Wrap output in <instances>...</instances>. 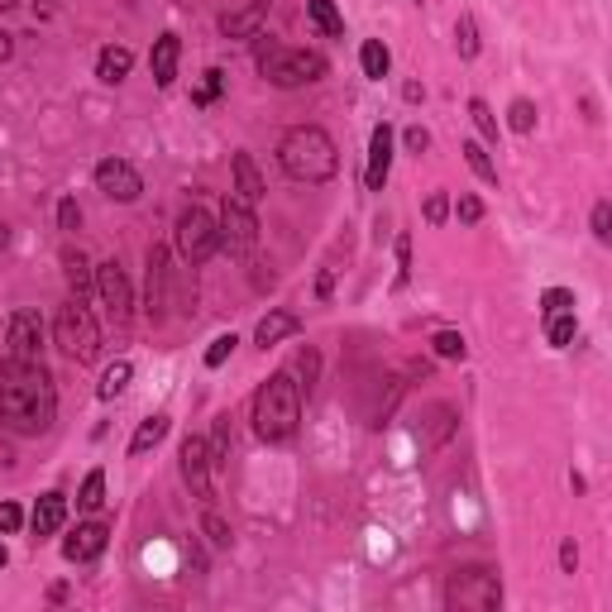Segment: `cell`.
Masks as SVG:
<instances>
[{"mask_svg": "<svg viewBox=\"0 0 612 612\" xmlns=\"http://www.w3.org/2000/svg\"><path fill=\"white\" fill-rule=\"evenodd\" d=\"M225 450H230V416H220L216 421V440H211V459H225Z\"/></svg>", "mask_w": 612, "mask_h": 612, "instance_id": "cell-40", "label": "cell"}, {"mask_svg": "<svg viewBox=\"0 0 612 612\" xmlns=\"http://www.w3.org/2000/svg\"><path fill=\"white\" fill-rule=\"evenodd\" d=\"M201 531H206V541H211L216 550H230V541H235L230 522H225V517H220L211 503H206V512H201Z\"/></svg>", "mask_w": 612, "mask_h": 612, "instance_id": "cell-28", "label": "cell"}, {"mask_svg": "<svg viewBox=\"0 0 612 612\" xmlns=\"http://www.w3.org/2000/svg\"><path fill=\"white\" fill-rule=\"evenodd\" d=\"M235 345H240L235 335H216V340H211V350H206V369H220V364L235 354Z\"/></svg>", "mask_w": 612, "mask_h": 612, "instance_id": "cell-34", "label": "cell"}, {"mask_svg": "<svg viewBox=\"0 0 612 612\" xmlns=\"http://www.w3.org/2000/svg\"><path fill=\"white\" fill-rule=\"evenodd\" d=\"M53 416H58V393H53L44 359L24 364V359L0 354V421L15 436H44Z\"/></svg>", "mask_w": 612, "mask_h": 612, "instance_id": "cell-1", "label": "cell"}, {"mask_svg": "<svg viewBox=\"0 0 612 612\" xmlns=\"http://www.w3.org/2000/svg\"><path fill=\"white\" fill-rule=\"evenodd\" d=\"M302 421V388L292 383V373H273L254 393V431L259 440H287Z\"/></svg>", "mask_w": 612, "mask_h": 612, "instance_id": "cell-3", "label": "cell"}, {"mask_svg": "<svg viewBox=\"0 0 612 612\" xmlns=\"http://www.w3.org/2000/svg\"><path fill=\"white\" fill-rule=\"evenodd\" d=\"M220 244H230L235 254H249L259 244V220H254V206H244L240 197L225 201L220 211Z\"/></svg>", "mask_w": 612, "mask_h": 612, "instance_id": "cell-10", "label": "cell"}, {"mask_svg": "<svg viewBox=\"0 0 612 612\" xmlns=\"http://www.w3.org/2000/svg\"><path fill=\"white\" fill-rule=\"evenodd\" d=\"M77 507H82V512H101V507H106V474H101V469H91L87 479H82Z\"/></svg>", "mask_w": 612, "mask_h": 612, "instance_id": "cell-30", "label": "cell"}, {"mask_svg": "<svg viewBox=\"0 0 612 612\" xmlns=\"http://www.w3.org/2000/svg\"><path fill=\"white\" fill-rule=\"evenodd\" d=\"M96 187H101L110 201H125V206H130V201H139V192H144V177L134 173L125 158H101V163H96Z\"/></svg>", "mask_w": 612, "mask_h": 612, "instance_id": "cell-12", "label": "cell"}, {"mask_svg": "<svg viewBox=\"0 0 612 612\" xmlns=\"http://www.w3.org/2000/svg\"><path fill=\"white\" fill-rule=\"evenodd\" d=\"M278 163L292 182H330L340 173V149L321 125H292L278 144Z\"/></svg>", "mask_w": 612, "mask_h": 612, "instance_id": "cell-2", "label": "cell"}, {"mask_svg": "<svg viewBox=\"0 0 612 612\" xmlns=\"http://www.w3.org/2000/svg\"><path fill=\"white\" fill-rule=\"evenodd\" d=\"M397 268H402V273H397V287H407V278H412V273H407V268H412V240H407V235L397 240Z\"/></svg>", "mask_w": 612, "mask_h": 612, "instance_id": "cell-41", "label": "cell"}, {"mask_svg": "<svg viewBox=\"0 0 612 612\" xmlns=\"http://www.w3.org/2000/svg\"><path fill=\"white\" fill-rule=\"evenodd\" d=\"M24 526V512L15 503H0V536H15Z\"/></svg>", "mask_w": 612, "mask_h": 612, "instance_id": "cell-39", "label": "cell"}, {"mask_svg": "<svg viewBox=\"0 0 612 612\" xmlns=\"http://www.w3.org/2000/svg\"><path fill=\"white\" fill-rule=\"evenodd\" d=\"M34 10H39V15H48V10H53V5H48V0H34Z\"/></svg>", "mask_w": 612, "mask_h": 612, "instance_id": "cell-49", "label": "cell"}, {"mask_svg": "<svg viewBox=\"0 0 612 612\" xmlns=\"http://www.w3.org/2000/svg\"><path fill=\"white\" fill-rule=\"evenodd\" d=\"M96 292H101V302H106V311L115 316V326H125L134 316V292H130V278H125V268L110 259L96 268Z\"/></svg>", "mask_w": 612, "mask_h": 612, "instance_id": "cell-11", "label": "cell"}, {"mask_svg": "<svg viewBox=\"0 0 612 612\" xmlns=\"http://www.w3.org/2000/svg\"><path fill=\"white\" fill-rule=\"evenodd\" d=\"M287 335H297V316H292V311H268L259 321V330H254V345L268 350V345H278Z\"/></svg>", "mask_w": 612, "mask_h": 612, "instance_id": "cell-23", "label": "cell"}, {"mask_svg": "<svg viewBox=\"0 0 612 612\" xmlns=\"http://www.w3.org/2000/svg\"><path fill=\"white\" fill-rule=\"evenodd\" d=\"M168 412H153V416H144L139 421V431H134V440H130V455H149V450H158L163 445V436H168Z\"/></svg>", "mask_w": 612, "mask_h": 612, "instance_id": "cell-22", "label": "cell"}, {"mask_svg": "<svg viewBox=\"0 0 612 612\" xmlns=\"http://www.w3.org/2000/svg\"><path fill=\"white\" fill-rule=\"evenodd\" d=\"M541 311H546V316H555V311H574V292H569V287H550L546 297H541Z\"/></svg>", "mask_w": 612, "mask_h": 612, "instance_id": "cell-36", "label": "cell"}, {"mask_svg": "<svg viewBox=\"0 0 612 612\" xmlns=\"http://www.w3.org/2000/svg\"><path fill=\"white\" fill-rule=\"evenodd\" d=\"M130 378H134V369H130V359H115V364H110L106 373H101V383H96V393L106 397H120L125 393V388H130Z\"/></svg>", "mask_w": 612, "mask_h": 612, "instance_id": "cell-26", "label": "cell"}, {"mask_svg": "<svg viewBox=\"0 0 612 612\" xmlns=\"http://www.w3.org/2000/svg\"><path fill=\"white\" fill-rule=\"evenodd\" d=\"M53 340H58V350H63L72 364H91V359L101 354V326H96V316L82 306V297H72L67 306H58Z\"/></svg>", "mask_w": 612, "mask_h": 612, "instance_id": "cell-4", "label": "cell"}, {"mask_svg": "<svg viewBox=\"0 0 612 612\" xmlns=\"http://www.w3.org/2000/svg\"><path fill=\"white\" fill-rule=\"evenodd\" d=\"M455 44H459V58H479V29H474V15H459Z\"/></svg>", "mask_w": 612, "mask_h": 612, "instance_id": "cell-32", "label": "cell"}, {"mask_svg": "<svg viewBox=\"0 0 612 612\" xmlns=\"http://www.w3.org/2000/svg\"><path fill=\"white\" fill-rule=\"evenodd\" d=\"M63 522H67V498H63V493H44V498H39V507H34V541L53 536Z\"/></svg>", "mask_w": 612, "mask_h": 612, "instance_id": "cell-19", "label": "cell"}, {"mask_svg": "<svg viewBox=\"0 0 612 612\" xmlns=\"http://www.w3.org/2000/svg\"><path fill=\"white\" fill-rule=\"evenodd\" d=\"M58 225H63L67 235H72V230L82 225V206H77V201H72V197H63V201H58Z\"/></svg>", "mask_w": 612, "mask_h": 612, "instance_id": "cell-38", "label": "cell"}, {"mask_svg": "<svg viewBox=\"0 0 612 612\" xmlns=\"http://www.w3.org/2000/svg\"><path fill=\"white\" fill-rule=\"evenodd\" d=\"M5 565H10V550H5V546H0V569H5Z\"/></svg>", "mask_w": 612, "mask_h": 612, "instance_id": "cell-50", "label": "cell"}, {"mask_svg": "<svg viewBox=\"0 0 612 612\" xmlns=\"http://www.w3.org/2000/svg\"><path fill=\"white\" fill-rule=\"evenodd\" d=\"M130 67H134V53L125 44H110L101 48V58H96V77L106 82V87H115V82H125L130 77Z\"/></svg>", "mask_w": 612, "mask_h": 612, "instance_id": "cell-20", "label": "cell"}, {"mask_svg": "<svg viewBox=\"0 0 612 612\" xmlns=\"http://www.w3.org/2000/svg\"><path fill=\"white\" fill-rule=\"evenodd\" d=\"M459 220H464V225H474V220H483V201L479 197H459Z\"/></svg>", "mask_w": 612, "mask_h": 612, "instance_id": "cell-42", "label": "cell"}, {"mask_svg": "<svg viewBox=\"0 0 612 612\" xmlns=\"http://www.w3.org/2000/svg\"><path fill=\"white\" fill-rule=\"evenodd\" d=\"M507 125L517 134H531L536 130V106L531 101H512V110H507Z\"/></svg>", "mask_w": 612, "mask_h": 612, "instance_id": "cell-33", "label": "cell"}, {"mask_svg": "<svg viewBox=\"0 0 612 612\" xmlns=\"http://www.w3.org/2000/svg\"><path fill=\"white\" fill-rule=\"evenodd\" d=\"M445 603L459 612H493L503 603V579L493 569H459L445 584Z\"/></svg>", "mask_w": 612, "mask_h": 612, "instance_id": "cell-6", "label": "cell"}, {"mask_svg": "<svg viewBox=\"0 0 612 612\" xmlns=\"http://www.w3.org/2000/svg\"><path fill=\"white\" fill-rule=\"evenodd\" d=\"M306 20L316 24L326 39H345V15L335 10V0H306Z\"/></svg>", "mask_w": 612, "mask_h": 612, "instance_id": "cell-24", "label": "cell"}, {"mask_svg": "<svg viewBox=\"0 0 612 612\" xmlns=\"http://www.w3.org/2000/svg\"><path fill=\"white\" fill-rule=\"evenodd\" d=\"M464 163H469V168H474V177H479V182H488V187H498V168H493V158H488V149H483L479 139H469V144H464Z\"/></svg>", "mask_w": 612, "mask_h": 612, "instance_id": "cell-27", "label": "cell"}, {"mask_svg": "<svg viewBox=\"0 0 612 612\" xmlns=\"http://www.w3.org/2000/svg\"><path fill=\"white\" fill-rule=\"evenodd\" d=\"M412 5H421V0H412Z\"/></svg>", "mask_w": 612, "mask_h": 612, "instance_id": "cell-53", "label": "cell"}, {"mask_svg": "<svg viewBox=\"0 0 612 612\" xmlns=\"http://www.w3.org/2000/svg\"><path fill=\"white\" fill-rule=\"evenodd\" d=\"M593 240L598 244L612 240V206L608 201H598V206H593Z\"/></svg>", "mask_w": 612, "mask_h": 612, "instance_id": "cell-37", "label": "cell"}, {"mask_svg": "<svg viewBox=\"0 0 612 612\" xmlns=\"http://www.w3.org/2000/svg\"><path fill=\"white\" fill-rule=\"evenodd\" d=\"M5 240H10V230H5V220H0V244H5Z\"/></svg>", "mask_w": 612, "mask_h": 612, "instance_id": "cell-52", "label": "cell"}, {"mask_svg": "<svg viewBox=\"0 0 612 612\" xmlns=\"http://www.w3.org/2000/svg\"><path fill=\"white\" fill-rule=\"evenodd\" d=\"M15 5H20V0H0V10H15Z\"/></svg>", "mask_w": 612, "mask_h": 612, "instance_id": "cell-51", "label": "cell"}, {"mask_svg": "<svg viewBox=\"0 0 612 612\" xmlns=\"http://www.w3.org/2000/svg\"><path fill=\"white\" fill-rule=\"evenodd\" d=\"M177 459H182V483L192 488V498H197L201 507L216 503V483H211V464H216V459H211V445L201 436H187Z\"/></svg>", "mask_w": 612, "mask_h": 612, "instance_id": "cell-8", "label": "cell"}, {"mask_svg": "<svg viewBox=\"0 0 612 612\" xmlns=\"http://www.w3.org/2000/svg\"><path fill=\"white\" fill-rule=\"evenodd\" d=\"M268 10H273V0H249L244 10H230V15H220V34H225V39H259L263 20H268Z\"/></svg>", "mask_w": 612, "mask_h": 612, "instance_id": "cell-14", "label": "cell"}, {"mask_svg": "<svg viewBox=\"0 0 612 612\" xmlns=\"http://www.w3.org/2000/svg\"><path fill=\"white\" fill-rule=\"evenodd\" d=\"M63 273H67L72 297H87L91 287H96V268L87 263V254H82V249H63Z\"/></svg>", "mask_w": 612, "mask_h": 612, "instance_id": "cell-21", "label": "cell"}, {"mask_svg": "<svg viewBox=\"0 0 612 612\" xmlns=\"http://www.w3.org/2000/svg\"><path fill=\"white\" fill-rule=\"evenodd\" d=\"M316 369H321V359H316V350H306L302 354V388H306V397H311V388H316Z\"/></svg>", "mask_w": 612, "mask_h": 612, "instance_id": "cell-45", "label": "cell"}, {"mask_svg": "<svg viewBox=\"0 0 612 612\" xmlns=\"http://www.w3.org/2000/svg\"><path fill=\"white\" fill-rule=\"evenodd\" d=\"M407 149H412V153H426V149H431V134L421 130V125H412V130H407Z\"/></svg>", "mask_w": 612, "mask_h": 612, "instance_id": "cell-46", "label": "cell"}, {"mask_svg": "<svg viewBox=\"0 0 612 612\" xmlns=\"http://www.w3.org/2000/svg\"><path fill=\"white\" fill-rule=\"evenodd\" d=\"M106 536H110V531L101 522H82L63 541V560H72V565H87V560H96V555L106 550Z\"/></svg>", "mask_w": 612, "mask_h": 612, "instance_id": "cell-15", "label": "cell"}, {"mask_svg": "<svg viewBox=\"0 0 612 612\" xmlns=\"http://www.w3.org/2000/svg\"><path fill=\"white\" fill-rule=\"evenodd\" d=\"M177 58H182V44H177V34H163L149 53V67H153V82L158 87H173L177 82Z\"/></svg>", "mask_w": 612, "mask_h": 612, "instance_id": "cell-17", "label": "cell"}, {"mask_svg": "<svg viewBox=\"0 0 612 612\" xmlns=\"http://www.w3.org/2000/svg\"><path fill=\"white\" fill-rule=\"evenodd\" d=\"M220 82H225V72H216V67H211V72H206V87L197 91V106H206V101H216Z\"/></svg>", "mask_w": 612, "mask_h": 612, "instance_id": "cell-44", "label": "cell"}, {"mask_svg": "<svg viewBox=\"0 0 612 612\" xmlns=\"http://www.w3.org/2000/svg\"><path fill=\"white\" fill-rule=\"evenodd\" d=\"M163 287H168V249L163 244H153L149 249V297H144V311H149V321H163Z\"/></svg>", "mask_w": 612, "mask_h": 612, "instance_id": "cell-16", "label": "cell"}, {"mask_svg": "<svg viewBox=\"0 0 612 612\" xmlns=\"http://www.w3.org/2000/svg\"><path fill=\"white\" fill-rule=\"evenodd\" d=\"M469 115H474V125H479V134H483V139H498V120H493V110L483 106L479 96L469 101Z\"/></svg>", "mask_w": 612, "mask_h": 612, "instance_id": "cell-35", "label": "cell"}, {"mask_svg": "<svg viewBox=\"0 0 612 612\" xmlns=\"http://www.w3.org/2000/svg\"><path fill=\"white\" fill-rule=\"evenodd\" d=\"M259 72L273 82V87H306V82H321L326 77V58L321 53H306V48H278L268 44L259 53Z\"/></svg>", "mask_w": 612, "mask_h": 612, "instance_id": "cell-5", "label": "cell"}, {"mask_svg": "<svg viewBox=\"0 0 612 612\" xmlns=\"http://www.w3.org/2000/svg\"><path fill=\"white\" fill-rule=\"evenodd\" d=\"M5 354L24 359V364H39L44 359V321L34 311H15L10 330H5Z\"/></svg>", "mask_w": 612, "mask_h": 612, "instance_id": "cell-9", "label": "cell"}, {"mask_svg": "<svg viewBox=\"0 0 612 612\" xmlns=\"http://www.w3.org/2000/svg\"><path fill=\"white\" fill-rule=\"evenodd\" d=\"M560 569H565V574H574V569H579V546H574V541H565V546H560Z\"/></svg>", "mask_w": 612, "mask_h": 612, "instance_id": "cell-47", "label": "cell"}, {"mask_svg": "<svg viewBox=\"0 0 612 612\" xmlns=\"http://www.w3.org/2000/svg\"><path fill=\"white\" fill-rule=\"evenodd\" d=\"M235 197L244 206H259L263 201V177H259V163L249 153H235Z\"/></svg>", "mask_w": 612, "mask_h": 612, "instance_id": "cell-18", "label": "cell"}, {"mask_svg": "<svg viewBox=\"0 0 612 612\" xmlns=\"http://www.w3.org/2000/svg\"><path fill=\"white\" fill-rule=\"evenodd\" d=\"M10 53H15V44H10V34H5V29H0V63H5V58H10Z\"/></svg>", "mask_w": 612, "mask_h": 612, "instance_id": "cell-48", "label": "cell"}, {"mask_svg": "<svg viewBox=\"0 0 612 612\" xmlns=\"http://www.w3.org/2000/svg\"><path fill=\"white\" fill-rule=\"evenodd\" d=\"M173 244H177V254H182V263H206L211 254L220 249V225L201 206H187L182 216H177V235H173Z\"/></svg>", "mask_w": 612, "mask_h": 612, "instance_id": "cell-7", "label": "cell"}, {"mask_svg": "<svg viewBox=\"0 0 612 612\" xmlns=\"http://www.w3.org/2000/svg\"><path fill=\"white\" fill-rule=\"evenodd\" d=\"M445 216H450V197H445V192H436V197L426 201V220H431V225H440Z\"/></svg>", "mask_w": 612, "mask_h": 612, "instance_id": "cell-43", "label": "cell"}, {"mask_svg": "<svg viewBox=\"0 0 612 612\" xmlns=\"http://www.w3.org/2000/svg\"><path fill=\"white\" fill-rule=\"evenodd\" d=\"M574 335H579V326H574V311H555V316H546V340L555 345V350L574 345Z\"/></svg>", "mask_w": 612, "mask_h": 612, "instance_id": "cell-29", "label": "cell"}, {"mask_svg": "<svg viewBox=\"0 0 612 612\" xmlns=\"http://www.w3.org/2000/svg\"><path fill=\"white\" fill-rule=\"evenodd\" d=\"M388 168H393V130L378 125V130L369 134V168H364L369 192H383V187H388Z\"/></svg>", "mask_w": 612, "mask_h": 612, "instance_id": "cell-13", "label": "cell"}, {"mask_svg": "<svg viewBox=\"0 0 612 612\" xmlns=\"http://www.w3.org/2000/svg\"><path fill=\"white\" fill-rule=\"evenodd\" d=\"M359 67H364V77L383 82V77H388V67H393V53L378 44V39H369V44L359 48Z\"/></svg>", "mask_w": 612, "mask_h": 612, "instance_id": "cell-25", "label": "cell"}, {"mask_svg": "<svg viewBox=\"0 0 612 612\" xmlns=\"http://www.w3.org/2000/svg\"><path fill=\"white\" fill-rule=\"evenodd\" d=\"M431 350H436L440 359H464L469 345H464V335H459V330H436V335H431Z\"/></svg>", "mask_w": 612, "mask_h": 612, "instance_id": "cell-31", "label": "cell"}]
</instances>
